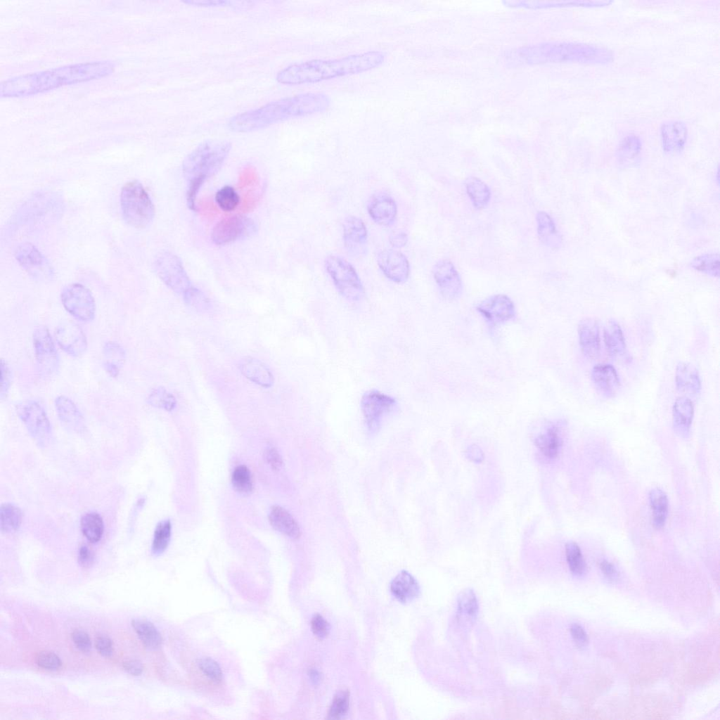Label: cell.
<instances>
[{
    "label": "cell",
    "instance_id": "obj_1",
    "mask_svg": "<svg viewBox=\"0 0 720 720\" xmlns=\"http://www.w3.org/2000/svg\"><path fill=\"white\" fill-rule=\"evenodd\" d=\"M115 63L98 60L63 65L11 77L0 84L1 98L36 95L62 86L98 79L111 75Z\"/></svg>",
    "mask_w": 720,
    "mask_h": 720
},
{
    "label": "cell",
    "instance_id": "obj_2",
    "mask_svg": "<svg viewBox=\"0 0 720 720\" xmlns=\"http://www.w3.org/2000/svg\"><path fill=\"white\" fill-rule=\"evenodd\" d=\"M330 103V98L323 93L300 94L237 114L230 118L227 125L233 132H251L289 119L323 112Z\"/></svg>",
    "mask_w": 720,
    "mask_h": 720
},
{
    "label": "cell",
    "instance_id": "obj_3",
    "mask_svg": "<svg viewBox=\"0 0 720 720\" xmlns=\"http://www.w3.org/2000/svg\"><path fill=\"white\" fill-rule=\"evenodd\" d=\"M385 56L383 51H371L338 59L311 60L283 68L276 80L286 85L316 83L370 70L382 65Z\"/></svg>",
    "mask_w": 720,
    "mask_h": 720
},
{
    "label": "cell",
    "instance_id": "obj_4",
    "mask_svg": "<svg viewBox=\"0 0 720 720\" xmlns=\"http://www.w3.org/2000/svg\"><path fill=\"white\" fill-rule=\"evenodd\" d=\"M231 143L222 139H207L198 144L183 160V173L188 181L203 183L221 167L231 150Z\"/></svg>",
    "mask_w": 720,
    "mask_h": 720
},
{
    "label": "cell",
    "instance_id": "obj_5",
    "mask_svg": "<svg viewBox=\"0 0 720 720\" xmlns=\"http://www.w3.org/2000/svg\"><path fill=\"white\" fill-rule=\"evenodd\" d=\"M120 204L125 221L134 228L144 229L154 218L153 203L143 185L136 180L127 182L122 186Z\"/></svg>",
    "mask_w": 720,
    "mask_h": 720
},
{
    "label": "cell",
    "instance_id": "obj_6",
    "mask_svg": "<svg viewBox=\"0 0 720 720\" xmlns=\"http://www.w3.org/2000/svg\"><path fill=\"white\" fill-rule=\"evenodd\" d=\"M326 269L336 289L347 300L359 301L364 288L354 266L345 258L330 255L325 259Z\"/></svg>",
    "mask_w": 720,
    "mask_h": 720
},
{
    "label": "cell",
    "instance_id": "obj_7",
    "mask_svg": "<svg viewBox=\"0 0 720 720\" xmlns=\"http://www.w3.org/2000/svg\"><path fill=\"white\" fill-rule=\"evenodd\" d=\"M551 57L560 61H572L589 64H608L613 60V52L598 45L566 42L552 45Z\"/></svg>",
    "mask_w": 720,
    "mask_h": 720
},
{
    "label": "cell",
    "instance_id": "obj_8",
    "mask_svg": "<svg viewBox=\"0 0 720 720\" xmlns=\"http://www.w3.org/2000/svg\"><path fill=\"white\" fill-rule=\"evenodd\" d=\"M16 412L35 442L40 446H46L51 441L52 430L44 407L35 400H25L17 405Z\"/></svg>",
    "mask_w": 720,
    "mask_h": 720
},
{
    "label": "cell",
    "instance_id": "obj_9",
    "mask_svg": "<svg viewBox=\"0 0 720 720\" xmlns=\"http://www.w3.org/2000/svg\"><path fill=\"white\" fill-rule=\"evenodd\" d=\"M154 269L162 282L176 293L184 295L193 287L181 260L170 252L157 256Z\"/></svg>",
    "mask_w": 720,
    "mask_h": 720
},
{
    "label": "cell",
    "instance_id": "obj_10",
    "mask_svg": "<svg viewBox=\"0 0 720 720\" xmlns=\"http://www.w3.org/2000/svg\"><path fill=\"white\" fill-rule=\"evenodd\" d=\"M258 226L251 218L235 214L223 218L213 227L212 241L218 245L244 240L256 234Z\"/></svg>",
    "mask_w": 720,
    "mask_h": 720
},
{
    "label": "cell",
    "instance_id": "obj_11",
    "mask_svg": "<svg viewBox=\"0 0 720 720\" xmlns=\"http://www.w3.org/2000/svg\"><path fill=\"white\" fill-rule=\"evenodd\" d=\"M397 406L395 398L376 390L363 394L360 407L364 423L370 432L378 430L383 418L392 413Z\"/></svg>",
    "mask_w": 720,
    "mask_h": 720
},
{
    "label": "cell",
    "instance_id": "obj_12",
    "mask_svg": "<svg viewBox=\"0 0 720 720\" xmlns=\"http://www.w3.org/2000/svg\"><path fill=\"white\" fill-rule=\"evenodd\" d=\"M60 299L65 310L76 319L89 322L94 319L96 304L91 291L79 283L66 285Z\"/></svg>",
    "mask_w": 720,
    "mask_h": 720
},
{
    "label": "cell",
    "instance_id": "obj_13",
    "mask_svg": "<svg viewBox=\"0 0 720 720\" xmlns=\"http://www.w3.org/2000/svg\"><path fill=\"white\" fill-rule=\"evenodd\" d=\"M33 347L39 371L53 375L58 371L59 356L51 335L45 326L38 327L33 333Z\"/></svg>",
    "mask_w": 720,
    "mask_h": 720
},
{
    "label": "cell",
    "instance_id": "obj_14",
    "mask_svg": "<svg viewBox=\"0 0 720 720\" xmlns=\"http://www.w3.org/2000/svg\"><path fill=\"white\" fill-rule=\"evenodd\" d=\"M15 257L20 266L33 278L46 281L53 277V271L48 261L31 243H25L18 246Z\"/></svg>",
    "mask_w": 720,
    "mask_h": 720
},
{
    "label": "cell",
    "instance_id": "obj_15",
    "mask_svg": "<svg viewBox=\"0 0 720 720\" xmlns=\"http://www.w3.org/2000/svg\"><path fill=\"white\" fill-rule=\"evenodd\" d=\"M54 335L58 346L72 356H79L86 350L85 334L76 323L70 320L60 323L56 328Z\"/></svg>",
    "mask_w": 720,
    "mask_h": 720
},
{
    "label": "cell",
    "instance_id": "obj_16",
    "mask_svg": "<svg viewBox=\"0 0 720 720\" xmlns=\"http://www.w3.org/2000/svg\"><path fill=\"white\" fill-rule=\"evenodd\" d=\"M432 272L439 290L445 299L454 300L460 297L463 292L462 281L451 261H438L434 266Z\"/></svg>",
    "mask_w": 720,
    "mask_h": 720
},
{
    "label": "cell",
    "instance_id": "obj_17",
    "mask_svg": "<svg viewBox=\"0 0 720 720\" xmlns=\"http://www.w3.org/2000/svg\"><path fill=\"white\" fill-rule=\"evenodd\" d=\"M476 309L492 326L503 323L512 319L515 314L513 301L503 294L486 298L477 305Z\"/></svg>",
    "mask_w": 720,
    "mask_h": 720
},
{
    "label": "cell",
    "instance_id": "obj_18",
    "mask_svg": "<svg viewBox=\"0 0 720 720\" xmlns=\"http://www.w3.org/2000/svg\"><path fill=\"white\" fill-rule=\"evenodd\" d=\"M377 263L384 275L394 283H403L409 276V261L399 251L392 249L380 251L377 255Z\"/></svg>",
    "mask_w": 720,
    "mask_h": 720
},
{
    "label": "cell",
    "instance_id": "obj_19",
    "mask_svg": "<svg viewBox=\"0 0 720 720\" xmlns=\"http://www.w3.org/2000/svg\"><path fill=\"white\" fill-rule=\"evenodd\" d=\"M367 210L373 221L383 226L392 225L397 214L394 200L385 192H378L370 198Z\"/></svg>",
    "mask_w": 720,
    "mask_h": 720
},
{
    "label": "cell",
    "instance_id": "obj_20",
    "mask_svg": "<svg viewBox=\"0 0 720 720\" xmlns=\"http://www.w3.org/2000/svg\"><path fill=\"white\" fill-rule=\"evenodd\" d=\"M345 246L350 253L360 255L366 250L368 233L364 221L355 217H347L342 223Z\"/></svg>",
    "mask_w": 720,
    "mask_h": 720
},
{
    "label": "cell",
    "instance_id": "obj_21",
    "mask_svg": "<svg viewBox=\"0 0 720 720\" xmlns=\"http://www.w3.org/2000/svg\"><path fill=\"white\" fill-rule=\"evenodd\" d=\"M660 133L662 147L665 153H676L683 149L688 138V129L683 122L666 121L661 124Z\"/></svg>",
    "mask_w": 720,
    "mask_h": 720
},
{
    "label": "cell",
    "instance_id": "obj_22",
    "mask_svg": "<svg viewBox=\"0 0 720 720\" xmlns=\"http://www.w3.org/2000/svg\"><path fill=\"white\" fill-rule=\"evenodd\" d=\"M534 444L540 453L547 459L555 458L562 444L561 427L558 423L550 422L534 437Z\"/></svg>",
    "mask_w": 720,
    "mask_h": 720
},
{
    "label": "cell",
    "instance_id": "obj_23",
    "mask_svg": "<svg viewBox=\"0 0 720 720\" xmlns=\"http://www.w3.org/2000/svg\"><path fill=\"white\" fill-rule=\"evenodd\" d=\"M55 406L58 417L65 428L77 434L84 432V418L70 399L62 395L58 396L55 400Z\"/></svg>",
    "mask_w": 720,
    "mask_h": 720
},
{
    "label": "cell",
    "instance_id": "obj_24",
    "mask_svg": "<svg viewBox=\"0 0 720 720\" xmlns=\"http://www.w3.org/2000/svg\"><path fill=\"white\" fill-rule=\"evenodd\" d=\"M578 336L584 354L589 358H596L599 355L600 348L598 321L593 318L581 320L578 326Z\"/></svg>",
    "mask_w": 720,
    "mask_h": 720
},
{
    "label": "cell",
    "instance_id": "obj_25",
    "mask_svg": "<svg viewBox=\"0 0 720 720\" xmlns=\"http://www.w3.org/2000/svg\"><path fill=\"white\" fill-rule=\"evenodd\" d=\"M591 379L598 390L607 397H612L620 387L616 369L608 364L596 365L591 371Z\"/></svg>",
    "mask_w": 720,
    "mask_h": 720
},
{
    "label": "cell",
    "instance_id": "obj_26",
    "mask_svg": "<svg viewBox=\"0 0 720 720\" xmlns=\"http://www.w3.org/2000/svg\"><path fill=\"white\" fill-rule=\"evenodd\" d=\"M694 414V407L690 399L686 397L678 398L673 406V425L676 432L686 437L690 430Z\"/></svg>",
    "mask_w": 720,
    "mask_h": 720
},
{
    "label": "cell",
    "instance_id": "obj_27",
    "mask_svg": "<svg viewBox=\"0 0 720 720\" xmlns=\"http://www.w3.org/2000/svg\"><path fill=\"white\" fill-rule=\"evenodd\" d=\"M675 382L680 392L691 395H698L700 392L701 380L698 371L689 363L678 364L675 371Z\"/></svg>",
    "mask_w": 720,
    "mask_h": 720
},
{
    "label": "cell",
    "instance_id": "obj_28",
    "mask_svg": "<svg viewBox=\"0 0 720 720\" xmlns=\"http://www.w3.org/2000/svg\"><path fill=\"white\" fill-rule=\"evenodd\" d=\"M239 368L246 378L257 385L270 387L274 384V376L270 370L257 359L245 358L240 361Z\"/></svg>",
    "mask_w": 720,
    "mask_h": 720
},
{
    "label": "cell",
    "instance_id": "obj_29",
    "mask_svg": "<svg viewBox=\"0 0 720 720\" xmlns=\"http://www.w3.org/2000/svg\"><path fill=\"white\" fill-rule=\"evenodd\" d=\"M390 589L394 596L401 603L411 602L420 594V586L417 581L404 570L392 580Z\"/></svg>",
    "mask_w": 720,
    "mask_h": 720
},
{
    "label": "cell",
    "instance_id": "obj_30",
    "mask_svg": "<svg viewBox=\"0 0 720 720\" xmlns=\"http://www.w3.org/2000/svg\"><path fill=\"white\" fill-rule=\"evenodd\" d=\"M269 520L271 525L278 532L296 539L301 535L298 523L285 508L274 506L271 508Z\"/></svg>",
    "mask_w": 720,
    "mask_h": 720
},
{
    "label": "cell",
    "instance_id": "obj_31",
    "mask_svg": "<svg viewBox=\"0 0 720 720\" xmlns=\"http://www.w3.org/2000/svg\"><path fill=\"white\" fill-rule=\"evenodd\" d=\"M126 360L124 348L117 342L109 341L103 347V365L112 378L119 375Z\"/></svg>",
    "mask_w": 720,
    "mask_h": 720
},
{
    "label": "cell",
    "instance_id": "obj_32",
    "mask_svg": "<svg viewBox=\"0 0 720 720\" xmlns=\"http://www.w3.org/2000/svg\"><path fill=\"white\" fill-rule=\"evenodd\" d=\"M642 150L641 138L629 134L622 139L616 150V159L619 165L628 167L634 164Z\"/></svg>",
    "mask_w": 720,
    "mask_h": 720
},
{
    "label": "cell",
    "instance_id": "obj_33",
    "mask_svg": "<svg viewBox=\"0 0 720 720\" xmlns=\"http://www.w3.org/2000/svg\"><path fill=\"white\" fill-rule=\"evenodd\" d=\"M537 233L541 242L553 249L558 248L562 239L551 216L544 211L536 214Z\"/></svg>",
    "mask_w": 720,
    "mask_h": 720
},
{
    "label": "cell",
    "instance_id": "obj_34",
    "mask_svg": "<svg viewBox=\"0 0 720 720\" xmlns=\"http://www.w3.org/2000/svg\"><path fill=\"white\" fill-rule=\"evenodd\" d=\"M603 335L606 349L611 356H619L625 353V340L617 322L609 321L604 328Z\"/></svg>",
    "mask_w": 720,
    "mask_h": 720
},
{
    "label": "cell",
    "instance_id": "obj_35",
    "mask_svg": "<svg viewBox=\"0 0 720 720\" xmlns=\"http://www.w3.org/2000/svg\"><path fill=\"white\" fill-rule=\"evenodd\" d=\"M131 626L143 645L150 650H156L162 644V636L150 622L143 619H134Z\"/></svg>",
    "mask_w": 720,
    "mask_h": 720
},
{
    "label": "cell",
    "instance_id": "obj_36",
    "mask_svg": "<svg viewBox=\"0 0 720 720\" xmlns=\"http://www.w3.org/2000/svg\"><path fill=\"white\" fill-rule=\"evenodd\" d=\"M650 505L652 513V525L656 529L664 525L668 515V498L659 488L652 489L649 493Z\"/></svg>",
    "mask_w": 720,
    "mask_h": 720
},
{
    "label": "cell",
    "instance_id": "obj_37",
    "mask_svg": "<svg viewBox=\"0 0 720 720\" xmlns=\"http://www.w3.org/2000/svg\"><path fill=\"white\" fill-rule=\"evenodd\" d=\"M466 192L474 207L478 210L484 208L491 198L488 186L477 177L471 176L465 181Z\"/></svg>",
    "mask_w": 720,
    "mask_h": 720
},
{
    "label": "cell",
    "instance_id": "obj_38",
    "mask_svg": "<svg viewBox=\"0 0 720 720\" xmlns=\"http://www.w3.org/2000/svg\"><path fill=\"white\" fill-rule=\"evenodd\" d=\"M479 613L478 600L474 591L467 589L463 591L458 597L457 615L459 619L474 621Z\"/></svg>",
    "mask_w": 720,
    "mask_h": 720
},
{
    "label": "cell",
    "instance_id": "obj_39",
    "mask_svg": "<svg viewBox=\"0 0 720 720\" xmlns=\"http://www.w3.org/2000/svg\"><path fill=\"white\" fill-rule=\"evenodd\" d=\"M81 529L86 539L92 543L100 541L104 531V524L101 515L95 512L86 513L80 520Z\"/></svg>",
    "mask_w": 720,
    "mask_h": 720
},
{
    "label": "cell",
    "instance_id": "obj_40",
    "mask_svg": "<svg viewBox=\"0 0 720 720\" xmlns=\"http://www.w3.org/2000/svg\"><path fill=\"white\" fill-rule=\"evenodd\" d=\"M22 520L21 510L12 503H4L0 508V527L2 533H13L20 527Z\"/></svg>",
    "mask_w": 720,
    "mask_h": 720
},
{
    "label": "cell",
    "instance_id": "obj_41",
    "mask_svg": "<svg viewBox=\"0 0 720 720\" xmlns=\"http://www.w3.org/2000/svg\"><path fill=\"white\" fill-rule=\"evenodd\" d=\"M695 270L709 276L719 278L720 257L719 253H706L695 257L690 264Z\"/></svg>",
    "mask_w": 720,
    "mask_h": 720
},
{
    "label": "cell",
    "instance_id": "obj_42",
    "mask_svg": "<svg viewBox=\"0 0 720 720\" xmlns=\"http://www.w3.org/2000/svg\"><path fill=\"white\" fill-rule=\"evenodd\" d=\"M565 556L569 569L574 575L581 576L585 573L586 565L577 543L568 541L565 544Z\"/></svg>",
    "mask_w": 720,
    "mask_h": 720
},
{
    "label": "cell",
    "instance_id": "obj_43",
    "mask_svg": "<svg viewBox=\"0 0 720 720\" xmlns=\"http://www.w3.org/2000/svg\"><path fill=\"white\" fill-rule=\"evenodd\" d=\"M172 525L169 520L162 521L155 527L151 550L154 555H160L167 549L171 536Z\"/></svg>",
    "mask_w": 720,
    "mask_h": 720
},
{
    "label": "cell",
    "instance_id": "obj_44",
    "mask_svg": "<svg viewBox=\"0 0 720 720\" xmlns=\"http://www.w3.org/2000/svg\"><path fill=\"white\" fill-rule=\"evenodd\" d=\"M146 401L149 405L167 411H172L176 405L174 396L162 387L153 389Z\"/></svg>",
    "mask_w": 720,
    "mask_h": 720
},
{
    "label": "cell",
    "instance_id": "obj_45",
    "mask_svg": "<svg viewBox=\"0 0 720 720\" xmlns=\"http://www.w3.org/2000/svg\"><path fill=\"white\" fill-rule=\"evenodd\" d=\"M232 484L240 494L246 496L252 490V480L249 469L245 465L237 466L232 474Z\"/></svg>",
    "mask_w": 720,
    "mask_h": 720
},
{
    "label": "cell",
    "instance_id": "obj_46",
    "mask_svg": "<svg viewBox=\"0 0 720 720\" xmlns=\"http://www.w3.org/2000/svg\"><path fill=\"white\" fill-rule=\"evenodd\" d=\"M215 201L221 210L231 212L238 205L240 197L233 187L225 186L216 193Z\"/></svg>",
    "mask_w": 720,
    "mask_h": 720
},
{
    "label": "cell",
    "instance_id": "obj_47",
    "mask_svg": "<svg viewBox=\"0 0 720 720\" xmlns=\"http://www.w3.org/2000/svg\"><path fill=\"white\" fill-rule=\"evenodd\" d=\"M183 297L187 305L198 311H205L210 308L208 298L201 290L193 286Z\"/></svg>",
    "mask_w": 720,
    "mask_h": 720
},
{
    "label": "cell",
    "instance_id": "obj_48",
    "mask_svg": "<svg viewBox=\"0 0 720 720\" xmlns=\"http://www.w3.org/2000/svg\"><path fill=\"white\" fill-rule=\"evenodd\" d=\"M349 702V693L347 690H340L337 693L332 702L328 712L330 719H340L343 717L347 712Z\"/></svg>",
    "mask_w": 720,
    "mask_h": 720
},
{
    "label": "cell",
    "instance_id": "obj_49",
    "mask_svg": "<svg viewBox=\"0 0 720 720\" xmlns=\"http://www.w3.org/2000/svg\"><path fill=\"white\" fill-rule=\"evenodd\" d=\"M198 668L202 674L216 683H221L223 678L219 664L210 657H202L198 660Z\"/></svg>",
    "mask_w": 720,
    "mask_h": 720
},
{
    "label": "cell",
    "instance_id": "obj_50",
    "mask_svg": "<svg viewBox=\"0 0 720 720\" xmlns=\"http://www.w3.org/2000/svg\"><path fill=\"white\" fill-rule=\"evenodd\" d=\"M37 664L44 669L55 671L62 664L60 657L51 651H41L36 657Z\"/></svg>",
    "mask_w": 720,
    "mask_h": 720
},
{
    "label": "cell",
    "instance_id": "obj_51",
    "mask_svg": "<svg viewBox=\"0 0 720 720\" xmlns=\"http://www.w3.org/2000/svg\"><path fill=\"white\" fill-rule=\"evenodd\" d=\"M71 638L76 647L84 652L91 650V641L86 632L80 629H75L71 633Z\"/></svg>",
    "mask_w": 720,
    "mask_h": 720
},
{
    "label": "cell",
    "instance_id": "obj_52",
    "mask_svg": "<svg viewBox=\"0 0 720 720\" xmlns=\"http://www.w3.org/2000/svg\"><path fill=\"white\" fill-rule=\"evenodd\" d=\"M95 647L98 653L103 657H110L113 652V643L111 638L104 634L96 636Z\"/></svg>",
    "mask_w": 720,
    "mask_h": 720
},
{
    "label": "cell",
    "instance_id": "obj_53",
    "mask_svg": "<svg viewBox=\"0 0 720 720\" xmlns=\"http://www.w3.org/2000/svg\"><path fill=\"white\" fill-rule=\"evenodd\" d=\"M11 383V372L6 361L1 360V399H3L9 390Z\"/></svg>",
    "mask_w": 720,
    "mask_h": 720
},
{
    "label": "cell",
    "instance_id": "obj_54",
    "mask_svg": "<svg viewBox=\"0 0 720 720\" xmlns=\"http://www.w3.org/2000/svg\"><path fill=\"white\" fill-rule=\"evenodd\" d=\"M311 627L314 634L319 638L326 637L330 630L328 623L320 615L314 616L311 621Z\"/></svg>",
    "mask_w": 720,
    "mask_h": 720
},
{
    "label": "cell",
    "instance_id": "obj_55",
    "mask_svg": "<svg viewBox=\"0 0 720 720\" xmlns=\"http://www.w3.org/2000/svg\"><path fill=\"white\" fill-rule=\"evenodd\" d=\"M182 3L197 7H221L231 6L232 1L226 0H184Z\"/></svg>",
    "mask_w": 720,
    "mask_h": 720
},
{
    "label": "cell",
    "instance_id": "obj_56",
    "mask_svg": "<svg viewBox=\"0 0 720 720\" xmlns=\"http://www.w3.org/2000/svg\"><path fill=\"white\" fill-rule=\"evenodd\" d=\"M570 634L579 647L585 646L588 643V636L583 627L578 624H573L570 626Z\"/></svg>",
    "mask_w": 720,
    "mask_h": 720
},
{
    "label": "cell",
    "instance_id": "obj_57",
    "mask_svg": "<svg viewBox=\"0 0 720 720\" xmlns=\"http://www.w3.org/2000/svg\"><path fill=\"white\" fill-rule=\"evenodd\" d=\"M266 462L274 470H279L283 461L279 453L274 448L268 449L264 453Z\"/></svg>",
    "mask_w": 720,
    "mask_h": 720
},
{
    "label": "cell",
    "instance_id": "obj_58",
    "mask_svg": "<svg viewBox=\"0 0 720 720\" xmlns=\"http://www.w3.org/2000/svg\"><path fill=\"white\" fill-rule=\"evenodd\" d=\"M94 561V553L86 546H82L79 549L78 562L84 567H89Z\"/></svg>",
    "mask_w": 720,
    "mask_h": 720
},
{
    "label": "cell",
    "instance_id": "obj_59",
    "mask_svg": "<svg viewBox=\"0 0 720 720\" xmlns=\"http://www.w3.org/2000/svg\"><path fill=\"white\" fill-rule=\"evenodd\" d=\"M124 669L133 676H139L142 674L143 667L141 662L131 660L124 661L122 663Z\"/></svg>",
    "mask_w": 720,
    "mask_h": 720
},
{
    "label": "cell",
    "instance_id": "obj_60",
    "mask_svg": "<svg viewBox=\"0 0 720 720\" xmlns=\"http://www.w3.org/2000/svg\"><path fill=\"white\" fill-rule=\"evenodd\" d=\"M600 568L603 574L611 580H615L618 577V572L615 567L609 561L603 560L600 563Z\"/></svg>",
    "mask_w": 720,
    "mask_h": 720
},
{
    "label": "cell",
    "instance_id": "obj_61",
    "mask_svg": "<svg viewBox=\"0 0 720 720\" xmlns=\"http://www.w3.org/2000/svg\"><path fill=\"white\" fill-rule=\"evenodd\" d=\"M389 240L393 247L399 248L406 245L408 236L404 232H396L390 235Z\"/></svg>",
    "mask_w": 720,
    "mask_h": 720
},
{
    "label": "cell",
    "instance_id": "obj_62",
    "mask_svg": "<svg viewBox=\"0 0 720 720\" xmlns=\"http://www.w3.org/2000/svg\"><path fill=\"white\" fill-rule=\"evenodd\" d=\"M468 458L474 462H481L484 458L481 449L476 445L470 446L468 449Z\"/></svg>",
    "mask_w": 720,
    "mask_h": 720
}]
</instances>
